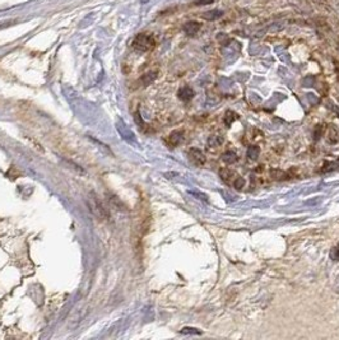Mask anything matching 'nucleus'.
I'll list each match as a JSON object with an SVG mask.
<instances>
[{
	"mask_svg": "<svg viewBox=\"0 0 339 340\" xmlns=\"http://www.w3.org/2000/svg\"><path fill=\"white\" fill-rule=\"evenodd\" d=\"M155 45H156L155 38H153L151 35H148V33H140V35H138L132 44L133 49L138 52L151 51V50L155 48Z\"/></svg>",
	"mask_w": 339,
	"mask_h": 340,
	"instance_id": "obj_1",
	"label": "nucleus"
},
{
	"mask_svg": "<svg viewBox=\"0 0 339 340\" xmlns=\"http://www.w3.org/2000/svg\"><path fill=\"white\" fill-rule=\"evenodd\" d=\"M90 210H92V213L95 214V216H97L100 219L108 218V213H106L103 205L100 203V200H98V199L93 195H92V198H91Z\"/></svg>",
	"mask_w": 339,
	"mask_h": 340,
	"instance_id": "obj_2",
	"label": "nucleus"
},
{
	"mask_svg": "<svg viewBox=\"0 0 339 340\" xmlns=\"http://www.w3.org/2000/svg\"><path fill=\"white\" fill-rule=\"evenodd\" d=\"M189 158H190V161H192L193 163H194L195 166H198V167L204 166L205 162H207V158H205L204 153H203L202 151H199V149H197V148L190 149V151H189Z\"/></svg>",
	"mask_w": 339,
	"mask_h": 340,
	"instance_id": "obj_3",
	"label": "nucleus"
},
{
	"mask_svg": "<svg viewBox=\"0 0 339 340\" xmlns=\"http://www.w3.org/2000/svg\"><path fill=\"white\" fill-rule=\"evenodd\" d=\"M220 176H221V179H222L223 181L226 182V184L231 185V184H234V181L236 180V177L239 176V175H236L234 171H232V169L227 168V167H226V168L221 169Z\"/></svg>",
	"mask_w": 339,
	"mask_h": 340,
	"instance_id": "obj_4",
	"label": "nucleus"
},
{
	"mask_svg": "<svg viewBox=\"0 0 339 340\" xmlns=\"http://www.w3.org/2000/svg\"><path fill=\"white\" fill-rule=\"evenodd\" d=\"M179 98L184 102H189L190 99L194 97V91L189 87V86H184L179 90V93H177Z\"/></svg>",
	"mask_w": 339,
	"mask_h": 340,
	"instance_id": "obj_5",
	"label": "nucleus"
},
{
	"mask_svg": "<svg viewBox=\"0 0 339 340\" xmlns=\"http://www.w3.org/2000/svg\"><path fill=\"white\" fill-rule=\"evenodd\" d=\"M117 129H119L120 134H121V137L124 138L125 140H128L129 143L134 142V134H133V133L128 129V126L124 124V122L122 121L119 122V125H117Z\"/></svg>",
	"mask_w": 339,
	"mask_h": 340,
	"instance_id": "obj_6",
	"label": "nucleus"
},
{
	"mask_svg": "<svg viewBox=\"0 0 339 340\" xmlns=\"http://www.w3.org/2000/svg\"><path fill=\"white\" fill-rule=\"evenodd\" d=\"M200 27H202L200 23L193 22L192 20V22H187L186 25L184 26V31L187 36H194V35H197L198 31L200 30Z\"/></svg>",
	"mask_w": 339,
	"mask_h": 340,
	"instance_id": "obj_7",
	"label": "nucleus"
},
{
	"mask_svg": "<svg viewBox=\"0 0 339 340\" xmlns=\"http://www.w3.org/2000/svg\"><path fill=\"white\" fill-rule=\"evenodd\" d=\"M182 139H184V133H182V132H172L171 134H170V137H168V143H170V145H172V146L179 145L180 143L182 142Z\"/></svg>",
	"mask_w": 339,
	"mask_h": 340,
	"instance_id": "obj_8",
	"label": "nucleus"
},
{
	"mask_svg": "<svg viewBox=\"0 0 339 340\" xmlns=\"http://www.w3.org/2000/svg\"><path fill=\"white\" fill-rule=\"evenodd\" d=\"M222 159H223V162H225V163L232 164V163H235V162L237 161V154L235 153V152L228 151V152H226L225 154H223Z\"/></svg>",
	"mask_w": 339,
	"mask_h": 340,
	"instance_id": "obj_9",
	"label": "nucleus"
},
{
	"mask_svg": "<svg viewBox=\"0 0 339 340\" xmlns=\"http://www.w3.org/2000/svg\"><path fill=\"white\" fill-rule=\"evenodd\" d=\"M270 175H272L273 179L280 180V181L288 179V174L284 171H281V169H272V171H270Z\"/></svg>",
	"mask_w": 339,
	"mask_h": 340,
	"instance_id": "obj_10",
	"label": "nucleus"
},
{
	"mask_svg": "<svg viewBox=\"0 0 339 340\" xmlns=\"http://www.w3.org/2000/svg\"><path fill=\"white\" fill-rule=\"evenodd\" d=\"M222 143L223 137H221V135H212V137L209 138V140H208V144H209V146H212V148L222 145Z\"/></svg>",
	"mask_w": 339,
	"mask_h": 340,
	"instance_id": "obj_11",
	"label": "nucleus"
},
{
	"mask_svg": "<svg viewBox=\"0 0 339 340\" xmlns=\"http://www.w3.org/2000/svg\"><path fill=\"white\" fill-rule=\"evenodd\" d=\"M259 146L257 145H251L249 146V149H247V156H249L250 159H252V161H255V159L258 158V156H259Z\"/></svg>",
	"mask_w": 339,
	"mask_h": 340,
	"instance_id": "obj_12",
	"label": "nucleus"
},
{
	"mask_svg": "<svg viewBox=\"0 0 339 340\" xmlns=\"http://www.w3.org/2000/svg\"><path fill=\"white\" fill-rule=\"evenodd\" d=\"M239 119V115L236 114V112L234 111H227L226 112V119H225V122L227 126H229V125L232 124V122L235 121V120Z\"/></svg>",
	"mask_w": 339,
	"mask_h": 340,
	"instance_id": "obj_13",
	"label": "nucleus"
},
{
	"mask_svg": "<svg viewBox=\"0 0 339 340\" xmlns=\"http://www.w3.org/2000/svg\"><path fill=\"white\" fill-rule=\"evenodd\" d=\"M339 168L338 162H329V163H325L324 167L322 168V172H332Z\"/></svg>",
	"mask_w": 339,
	"mask_h": 340,
	"instance_id": "obj_14",
	"label": "nucleus"
},
{
	"mask_svg": "<svg viewBox=\"0 0 339 340\" xmlns=\"http://www.w3.org/2000/svg\"><path fill=\"white\" fill-rule=\"evenodd\" d=\"M338 133H337V129H335L334 126H329V133H328V140H329L330 143H335L338 139Z\"/></svg>",
	"mask_w": 339,
	"mask_h": 340,
	"instance_id": "obj_15",
	"label": "nucleus"
},
{
	"mask_svg": "<svg viewBox=\"0 0 339 340\" xmlns=\"http://www.w3.org/2000/svg\"><path fill=\"white\" fill-rule=\"evenodd\" d=\"M156 77H157V73L151 72V73H148V74H145L144 77H143V82H144V84H150V83H152L153 80L156 79Z\"/></svg>",
	"mask_w": 339,
	"mask_h": 340,
	"instance_id": "obj_16",
	"label": "nucleus"
},
{
	"mask_svg": "<svg viewBox=\"0 0 339 340\" xmlns=\"http://www.w3.org/2000/svg\"><path fill=\"white\" fill-rule=\"evenodd\" d=\"M222 14H223L222 12H217V10H212V12L207 13V14H204V15H203V17L207 18L208 20H213V19H216V18H217V17H221V15H222Z\"/></svg>",
	"mask_w": 339,
	"mask_h": 340,
	"instance_id": "obj_17",
	"label": "nucleus"
},
{
	"mask_svg": "<svg viewBox=\"0 0 339 340\" xmlns=\"http://www.w3.org/2000/svg\"><path fill=\"white\" fill-rule=\"evenodd\" d=\"M232 185H234V186H235V189L241 190L242 187H244V185H245V180L242 179V177L237 176V177H236V180H235L234 184H232Z\"/></svg>",
	"mask_w": 339,
	"mask_h": 340,
	"instance_id": "obj_18",
	"label": "nucleus"
},
{
	"mask_svg": "<svg viewBox=\"0 0 339 340\" xmlns=\"http://www.w3.org/2000/svg\"><path fill=\"white\" fill-rule=\"evenodd\" d=\"M330 258H332V260L334 261L339 260V243L335 246V247L332 248V251H330Z\"/></svg>",
	"mask_w": 339,
	"mask_h": 340,
	"instance_id": "obj_19",
	"label": "nucleus"
},
{
	"mask_svg": "<svg viewBox=\"0 0 339 340\" xmlns=\"http://www.w3.org/2000/svg\"><path fill=\"white\" fill-rule=\"evenodd\" d=\"M181 334H194V335H199V334H202V331H199L198 329H194V328H184L181 330Z\"/></svg>",
	"mask_w": 339,
	"mask_h": 340,
	"instance_id": "obj_20",
	"label": "nucleus"
},
{
	"mask_svg": "<svg viewBox=\"0 0 339 340\" xmlns=\"http://www.w3.org/2000/svg\"><path fill=\"white\" fill-rule=\"evenodd\" d=\"M323 130H324V128H323V125H317L316 129H315V139H320V135L323 134Z\"/></svg>",
	"mask_w": 339,
	"mask_h": 340,
	"instance_id": "obj_21",
	"label": "nucleus"
},
{
	"mask_svg": "<svg viewBox=\"0 0 339 340\" xmlns=\"http://www.w3.org/2000/svg\"><path fill=\"white\" fill-rule=\"evenodd\" d=\"M215 0H198L197 2V5H205V4H210V3H213Z\"/></svg>",
	"mask_w": 339,
	"mask_h": 340,
	"instance_id": "obj_22",
	"label": "nucleus"
},
{
	"mask_svg": "<svg viewBox=\"0 0 339 340\" xmlns=\"http://www.w3.org/2000/svg\"><path fill=\"white\" fill-rule=\"evenodd\" d=\"M335 291L339 292V277H338V279H337V283H335Z\"/></svg>",
	"mask_w": 339,
	"mask_h": 340,
	"instance_id": "obj_23",
	"label": "nucleus"
}]
</instances>
